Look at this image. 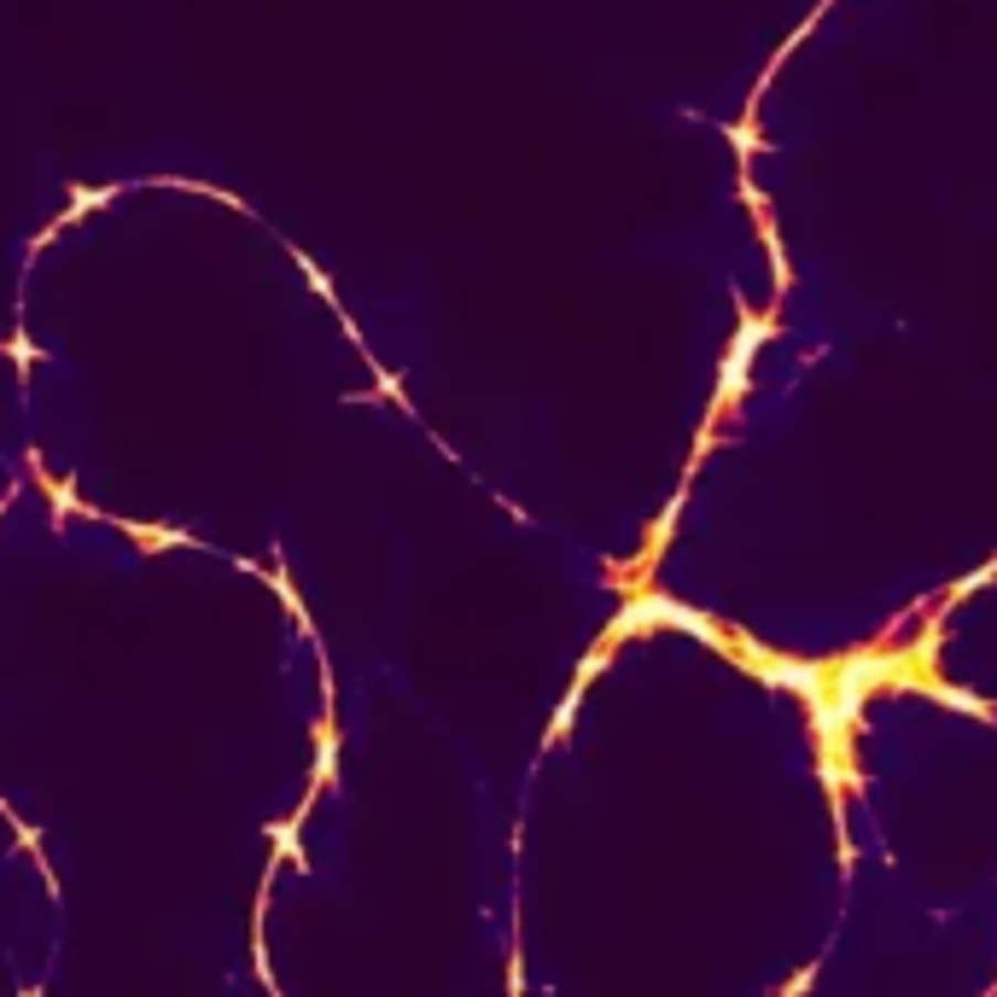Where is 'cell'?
<instances>
[{
    "mask_svg": "<svg viewBox=\"0 0 997 997\" xmlns=\"http://www.w3.org/2000/svg\"><path fill=\"white\" fill-rule=\"evenodd\" d=\"M752 344H759V328H747V333L736 339V356H729V368H723V392H736V385H741V374H747V356H752Z\"/></svg>",
    "mask_w": 997,
    "mask_h": 997,
    "instance_id": "cell-1",
    "label": "cell"
}]
</instances>
